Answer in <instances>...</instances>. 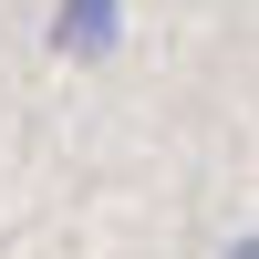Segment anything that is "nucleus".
<instances>
[{
	"instance_id": "1",
	"label": "nucleus",
	"mask_w": 259,
	"mask_h": 259,
	"mask_svg": "<svg viewBox=\"0 0 259 259\" xmlns=\"http://www.w3.org/2000/svg\"><path fill=\"white\" fill-rule=\"evenodd\" d=\"M114 31H124V0H62L52 11V52H73V62H104Z\"/></svg>"
},
{
	"instance_id": "2",
	"label": "nucleus",
	"mask_w": 259,
	"mask_h": 259,
	"mask_svg": "<svg viewBox=\"0 0 259 259\" xmlns=\"http://www.w3.org/2000/svg\"><path fill=\"white\" fill-rule=\"evenodd\" d=\"M228 259H259V249H228Z\"/></svg>"
}]
</instances>
